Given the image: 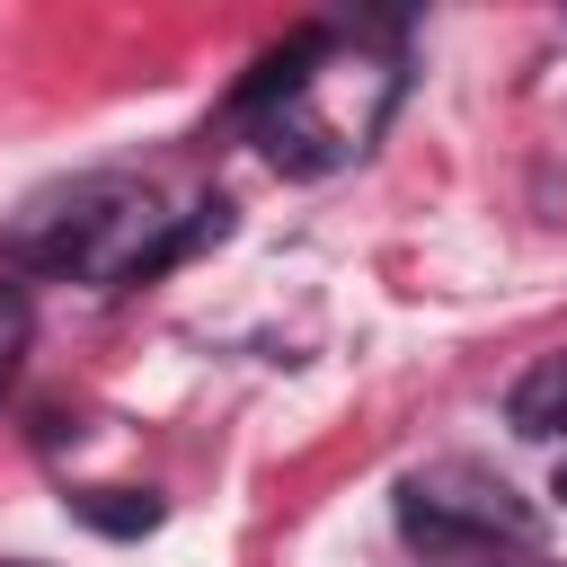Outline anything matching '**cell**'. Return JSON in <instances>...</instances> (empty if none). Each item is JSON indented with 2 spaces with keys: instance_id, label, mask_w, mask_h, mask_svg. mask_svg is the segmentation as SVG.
Returning <instances> with one entry per match:
<instances>
[{
  "instance_id": "cell-1",
  "label": "cell",
  "mask_w": 567,
  "mask_h": 567,
  "mask_svg": "<svg viewBox=\"0 0 567 567\" xmlns=\"http://www.w3.org/2000/svg\"><path fill=\"white\" fill-rule=\"evenodd\" d=\"M399 89H408V53L390 27H319L292 35L239 89V115L284 177H337L390 133Z\"/></svg>"
},
{
  "instance_id": "cell-2",
  "label": "cell",
  "mask_w": 567,
  "mask_h": 567,
  "mask_svg": "<svg viewBox=\"0 0 567 567\" xmlns=\"http://www.w3.org/2000/svg\"><path fill=\"white\" fill-rule=\"evenodd\" d=\"M186 248V213H168V195L151 177L124 168H89L62 177L44 195H27L0 230V257L18 275H62V284H142Z\"/></svg>"
},
{
  "instance_id": "cell-3",
  "label": "cell",
  "mask_w": 567,
  "mask_h": 567,
  "mask_svg": "<svg viewBox=\"0 0 567 567\" xmlns=\"http://www.w3.org/2000/svg\"><path fill=\"white\" fill-rule=\"evenodd\" d=\"M399 532L416 549H434V558H470V549H496V540L505 549H532L540 540L532 505L496 470H478V461H425L399 487Z\"/></svg>"
},
{
  "instance_id": "cell-4",
  "label": "cell",
  "mask_w": 567,
  "mask_h": 567,
  "mask_svg": "<svg viewBox=\"0 0 567 567\" xmlns=\"http://www.w3.org/2000/svg\"><path fill=\"white\" fill-rule=\"evenodd\" d=\"M505 416H514V434H532V443H558V434H567V346H549V354L523 363V381L505 390Z\"/></svg>"
},
{
  "instance_id": "cell-5",
  "label": "cell",
  "mask_w": 567,
  "mask_h": 567,
  "mask_svg": "<svg viewBox=\"0 0 567 567\" xmlns=\"http://www.w3.org/2000/svg\"><path fill=\"white\" fill-rule=\"evenodd\" d=\"M27 346H35V301H27L18 275H0V399H9L18 363H27Z\"/></svg>"
},
{
  "instance_id": "cell-6",
  "label": "cell",
  "mask_w": 567,
  "mask_h": 567,
  "mask_svg": "<svg viewBox=\"0 0 567 567\" xmlns=\"http://www.w3.org/2000/svg\"><path fill=\"white\" fill-rule=\"evenodd\" d=\"M558 496H567V461H558Z\"/></svg>"
}]
</instances>
